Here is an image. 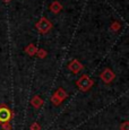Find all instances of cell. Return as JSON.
<instances>
[{"label":"cell","instance_id":"6da1fadb","mask_svg":"<svg viewBox=\"0 0 129 130\" xmlns=\"http://www.w3.org/2000/svg\"><path fill=\"white\" fill-rule=\"evenodd\" d=\"M77 87L80 91H83V92H87V91H90V89L93 87V84H94V82L92 80V78L90 76H87V75H83V76L80 77V78L77 80Z\"/></svg>","mask_w":129,"mask_h":130},{"label":"cell","instance_id":"7a4b0ae2","mask_svg":"<svg viewBox=\"0 0 129 130\" xmlns=\"http://www.w3.org/2000/svg\"><path fill=\"white\" fill-rule=\"evenodd\" d=\"M35 27H36V29H38V31L41 34H46V33H49V32L51 31L52 24H51V22L49 21L48 18H45V17H42V18L40 19L38 23H36Z\"/></svg>","mask_w":129,"mask_h":130},{"label":"cell","instance_id":"3957f363","mask_svg":"<svg viewBox=\"0 0 129 130\" xmlns=\"http://www.w3.org/2000/svg\"><path fill=\"white\" fill-rule=\"evenodd\" d=\"M100 78H101V80H103L105 84H110L111 82H113V79L116 78V75L111 69L105 68L102 72H101Z\"/></svg>","mask_w":129,"mask_h":130},{"label":"cell","instance_id":"277c9868","mask_svg":"<svg viewBox=\"0 0 129 130\" xmlns=\"http://www.w3.org/2000/svg\"><path fill=\"white\" fill-rule=\"evenodd\" d=\"M11 111L6 105H0V122H8L11 119Z\"/></svg>","mask_w":129,"mask_h":130},{"label":"cell","instance_id":"5b68a950","mask_svg":"<svg viewBox=\"0 0 129 130\" xmlns=\"http://www.w3.org/2000/svg\"><path fill=\"white\" fill-rule=\"evenodd\" d=\"M68 69L70 70L71 72H74V74H78V72H80L83 70V64L80 63V62L78 61V60H71L70 62H69L68 64Z\"/></svg>","mask_w":129,"mask_h":130},{"label":"cell","instance_id":"8992f818","mask_svg":"<svg viewBox=\"0 0 129 130\" xmlns=\"http://www.w3.org/2000/svg\"><path fill=\"white\" fill-rule=\"evenodd\" d=\"M50 10L53 12V14H58V12L61 11V9H62V6H61V4L59 1H53L52 4L50 5Z\"/></svg>","mask_w":129,"mask_h":130},{"label":"cell","instance_id":"52a82bcc","mask_svg":"<svg viewBox=\"0 0 129 130\" xmlns=\"http://www.w3.org/2000/svg\"><path fill=\"white\" fill-rule=\"evenodd\" d=\"M31 104L35 107V109H39V107H41L42 105H43V100H42L40 96H38V95H35V96L32 99Z\"/></svg>","mask_w":129,"mask_h":130},{"label":"cell","instance_id":"ba28073f","mask_svg":"<svg viewBox=\"0 0 129 130\" xmlns=\"http://www.w3.org/2000/svg\"><path fill=\"white\" fill-rule=\"evenodd\" d=\"M54 95H56V96H58L59 99L61 100V101H63V100L67 97V93L63 91L62 88H59V89H57V92H56V93H54Z\"/></svg>","mask_w":129,"mask_h":130},{"label":"cell","instance_id":"9c48e42d","mask_svg":"<svg viewBox=\"0 0 129 130\" xmlns=\"http://www.w3.org/2000/svg\"><path fill=\"white\" fill-rule=\"evenodd\" d=\"M26 52L29 56H33V54H35L36 52H38V49L34 46V44H29V45L26 47Z\"/></svg>","mask_w":129,"mask_h":130},{"label":"cell","instance_id":"30bf717a","mask_svg":"<svg viewBox=\"0 0 129 130\" xmlns=\"http://www.w3.org/2000/svg\"><path fill=\"white\" fill-rule=\"evenodd\" d=\"M51 101H52V103H53L54 105H60V103H61V102H62L60 99H59L58 96H56V95H54V94H53V96H52Z\"/></svg>","mask_w":129,"mask_h":130},{"label":"cell","instance_id":"8fae6325","mask_svg":"<svg viewBox=\"0 0 129 130\" xmlns=\"http://www.w3.org/2000/svg\"><path fill=\"white\" fill-rule=\"evenodd\" d=\"M1 128L4 130H10L11 126H10V123H8V122H4V123H1Z\"/></svg>","mask_w":129,"mask_h":130},{"label":"cell","instance_id":"7c38bea8","mask_svg":"<svg viewBox=\"0 0 129 130\" xmlns=\"http://www.w3.org/2000/svg\"><path fill=\"white\" fill-rule=\"evenodd\" d=\"M120 130H129V123L127 121L123 122V123L120 126Z\"/></svg>","mask_w":129,"mask_h":130},{"label":"cell","instance_id":"4fadbf2b","mask_svg":"<svg viewBox=\"0 0 129 130\" xmlns=\"http://www.w3.org/2000/svg\"><path fill=\"white\" fill-rule=\"evenodd\" d=\"M31 130H41V127H40V124H39V123L34 122V123L31 126Z\"/></svg>","mask_w":129,"mask_h":130},{"label":"cell","instance_id":"5bb4252c","mask_svg":"<svg viewBox=\"0 0 129 130\" xmlns=\"http://www.w3.org/2000/svg\"><path fill=\"white\" fill-rule=\"evenodd\" d=\"M119 27H120V24L117 23V22H115L113 24H111V29H112V31H117Z\"/></svg>","mask_w":129,"mask_h":130},{"label":"cell","instance_id":"9a60e30c","mask_svg":"<svg viewBox=\"0 0 129 130\" xmlns=\"http://www.w3.org/2000/svg\"><path fill=\"white\" fill-rule=\"evenodd\" d=\"M38 54H39L40 58H44V57H45V54H46V52L44 51L43 49H41V50H38Z\"/></svg>","mask_w":129,"mask_h":130},{"label":"cell","instance_id":"2e32d148","mask_svg":"<svg viewBox=\"0 0 129 130\" xmlns=\"http://www.w3.org/2000/svg\"><path fill=\"white\" fill-rule=\"evenodd\" d=\"M5 2H9V1H11V0H4Z\"/></svg>","mask_w":129,"mask_h":130}]
</instances>
